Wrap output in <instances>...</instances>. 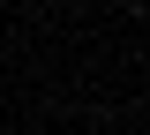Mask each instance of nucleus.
Returning <instances> with one entry per match:
<instances>
[]
</instances>
